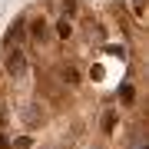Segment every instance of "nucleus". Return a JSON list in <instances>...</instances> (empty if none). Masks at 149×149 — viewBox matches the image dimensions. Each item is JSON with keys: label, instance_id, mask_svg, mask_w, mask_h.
<instances>
[{"label": "nucleus", "instance_id": "nucleus-2", "mask_svg": "<svg viewBox=\"0 0 149 149\" xmlns=\"http://www.w3.org/2000/svg\"><path fill=\"white\" fill-rule=\"evenodd\" d=\"M60 76H63V83H70V86H73V83H80V73H76V66H66Z\"/></svg>", "mask_w": 149, "mask_h": 149}, {"label": "nucleus", "instance_id": "nucleus-6", "mask_svg": "<svg viewBox=\"0 0 149 149\" xmlns=\"http://www.w3.org/2000/svg\"><path fill=\"white\" fill-rule=\"evenodd\" d=\"M113 126H116V113H106V116H103V129L113 133Z\"/></svg>", "mask_w": 149, "mask_h": 149}, {"label": "nucleus", "instance_id": "nucleus-4", "mask_svg": "<svg viewBox=\"0 0 149 149\" xmlns=\"http://www.w3.org/2000/svg\"><path fill=\"white\" fill-rule=\"evenodd\" d=\"M20 37H23V23L17 20V23H13V30H10V37H7V43H10V47H13V43L20 40Z\"/></svg>", "mask_w": 149, "mask_h": 149}, {"label": "nucleus", "instance_id": "nucleus-3", "mask_svg": "<svg viewBox=\"0 0 149 149\" xmlns=\"http://www.w3.org/2000/svg\"><path fill=\"white\" fill-rule=\"evenodd\" d=\"M30 33H33L37 40H43V33H47V23H43V20H33V23H30Z\"/></svg>", "mask_w": 149, "mask_h": 149}, {"label": "nucleus", "instance_id": "nucleus-7", "mask_svg": "<svg viewBox=\"0 0 149 149\" xmlns=\"http://www.w3.org/2000/svg\"><path fill=\"white\" fill-rule=\"evenodd\" d=\"M30 146H33L30 136H20V139H17V149H30Z\"/></svg>", "mask_w": 149, "mask_h": 149}, {"label": "nucleus", "instance_id": "nucleus-1", "mask_svg": "<svg viewBox=\"0 0 149 149\" xmlns=\"http://www.w3.org/2000/svg\"><path fill=\"white\" fill-rule=\"evenodd\" d=\"M7 73H10L13 80H23V76H27V56H23V50L10 47V53H7Z\"/></svg>", "mask_w": 149, "mask_h": 149}, {"label": "nucleus", "instance_id": "nucleus-9", "mask_svg": "<svg viewBox=\"0 0 149 149\" xmlns=\"http://www.w3.org/2000/svg\"><path fill=\"white\" fill-rule=\"evenodd\" d=\"M106 53H113V56H126V50H123V47H106Z\"/></svg>", "mask_w": 149, "mask_h": 149}, {"label": "nucleus", "instance_id": "nucleus-10", "mask_svg": "<svg viewBox=\"0 0 149 149\" xmlns=\"http://www.w3.org/2000/svg\"><path fill=\"white\" fill-rule=\"evenodd\" d=\"M0 149H10V139H7L3 133H0Z\"/></svg>", "mask_w": 149, "mask_h": 149}, {"label": "nucleus", "instance_id": "nucleus-5", "mask_svg": "<svg viewBox=\"0 0 149 149\" xmlns=\"http://www.w3.org/2000/svg\"><path fill=\"white\" fill-rule=\"evenodd\" d=\"M56 33H60V37H63V40L70 37V33H73V27H70V20H66V17H63V20L56 23Z\"/></svg>", "mask_w": 149, "mask_h": 149}, {"label": "nucleus", "instance_id": "nucleus-8", "mask_svg": "<svg viewBox=\"0 0 149 149\" xmlns=\"http://www.w3.org/2000/svg\"><path fill=\"white\" fill-rule=\"evenodd\" d=\"M133 10H136V17H146V3H143V0H136Z\"/></svg>", "mask_w": 149, "mask_h": 149}]
</instances>
